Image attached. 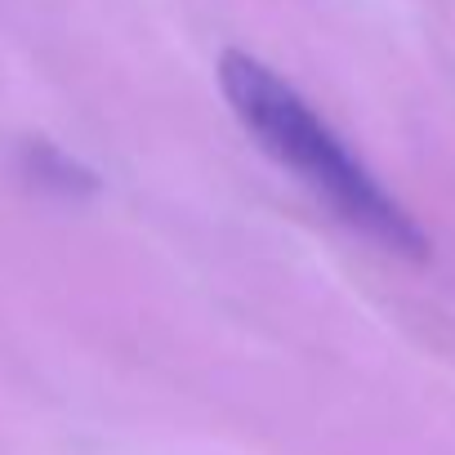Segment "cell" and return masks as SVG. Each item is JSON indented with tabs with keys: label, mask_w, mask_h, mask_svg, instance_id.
I'll use <instances>...</instances> for the list:
<instances>
[{
	"label": "cell",
	"mask_w": 455,
	"mask_h": 455,
	"mask_svg": "<svg viewBox=\"0 0 455 455\" xmlns=\"http://www.w3.org/2000/svg\"><path fill=\"white\" fill-rule=\"evenodd\" d=\"M219 81L242 125L259 139V148L277 165H286L335 219H344L353 233H362L379 251L424 259L428 242L411 223V214L371 179V170L344 148V139L308 108V99L295 85H286L273 68H264L251 54H228Z\"/></svg>",
	"instance_id": "6da1fadb"
}]
</instances>
